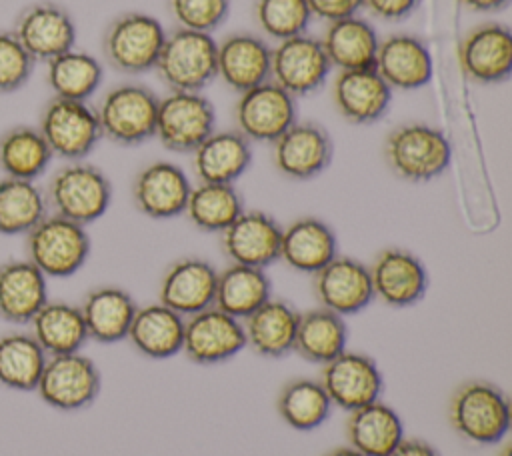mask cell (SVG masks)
<instances>
[{"label":"cell","instance_id":"13","mask_svg":"<svg viewBox=\"0 0 512 456\" xmlns=\"http://www.w3.org/2000/svg\"><path fill=\"white\" fill-rule=\"evenodd\" d=\"M330 68L332 66L324 54V48L314 36L298 34L280 40L272 48L270 80L294 98L318 90L324 84Z\"/></svg>","mask_w":512,"mask_h":456},{"label":"cell","instance_id":"47","mask_svg":"<svg viewBox=\"0 0 512 456\" xmlns=\"http://www.w3.org/2000/svg\"><path fill=\"white\" fill-rule=\"evenodd\" d=\"M416 4L418 0H362V6L382 20H402L416 8Z\"/></svg>","mask_w":512,"mask_h":456},{"label":"cell","instance_id":"48","mask_svg":"<svg viewBox=\"0 0 512 456\" xmlns=\"http://www.w3.org/2000/svg\"><path fill=\"white\" fill-rule=\"evenodd\" d=\"M388 456H440L432 444L420 438H402Z\"/></svg>","mask_w":512,"mask_h":456},{"label":"cell","instance_id":"38","mask_svg":"<svg viewBox=\"0 0 512 456\" xmlns=\"http://www.w3.org/2000/svg\"><path fill=\"white\" fill-rule=\"evenodd\" d=\"M48 354L30 332L12 330L0 336V386L32 392L40 380Z\"/></svg>","mask_w":512,"mask_h":456},{"label":"cell","instance_id":"29","mask_svg":"<svg viewBox=\"0 0 512 456\" xmlns=\"http://www.w3.org/2000/svg\"><path fill=\"white\" fill-rule=\"evenodd\" d=\"M300 312L286 300L268 298L242 320L246 344L264 358H282L292 352Z\"/></svg>","mask_w":512,"mask_h":456},{"label":"cell","instance_id":"14","mask_svg":"<svg viewBox=\"0 0 512 456\" xmlns=\"http://www.w3.org/2000/svg\"><path fill=\"white\" fill-rule=\"evenodd\" d=\"M246 346L242 320L208 306L184 320L182 352L194 364H220Z\"/></svg>","mask_w":512,"mask_h":456},{"label":"cell","instance_id":"6","mask_svg":"<svg viewBox=\"0 0 512 456\" xmlns=\"http://www.w3.org/2000/svg\"><path fill=\"white\" fill-rule=\"evenodd\" d=\"M166 40L158 18L144 12H126L114 18L102 38L106 62L122 74H142L156 68Z\"/></svg>","mask_w":512,"mask_h":456},{"label":"cell","instance_id":"40","mask_svg":"<svg viewBox=\"0 0 512 456\" xmlns=\"http://www.w3.org/2000/svg\"><path fill=\"white\" fill-rule=\"evenodd\" d=\"M244 212L242 194L234 184L200 182L192 186L184 214L204 232H224Z\"/></svg>","mask_w":512,"mask_h":456},{"label":"cell","instance_id":"17","mask_svg":"<svg viewBox=\"0 0 512 456\" xmlns=\"http://www.w3.org/2000/svg\"><path fill=\"white\" fill-rule=\"evenodd\" d=\"M274 166L292 180H310L332 162L330 134L316 122H294L274 142Z\"/></svg>","mask_w":512,"mask_h":456},{"label":"cell","instance_id":"33","mask_svg":"<svg viewBox=\"0 0 512 456\" xmlns=\"http://www.w3.org/2000/svg\"><path fill=\"white\" fill-rule=\"evenodd\" d=\"M378 42L372 24L356 14L330 22L320 40L330 66L340 70L374 68Z\"/></svg>","mask_w":512,"mask_h":456},{"label":"cell","instance_id":"28","mask_svg":"<svg viewBox=\"0 0 512 456\" xmlns=\"http://www.w3.org/2000/svg\"><path fill=\"white\" fill-rule=\"evenodd\" d=\"M192 154L200 182L234 184L252 162V142L238 130H214Z\"/></svg>","mask_w":512,"mask_h":456},{"label":"cell","instance_id":"8","mask_svg":"<svg viewBox=\"0 0 512 456\" xmlns=\"http://www.w3.org/2000/svg\"><path fill=\"white\" fill-rule=\"evenodd\" d=\"M38 130L52 156L68 162L84 160L102 138L94 108L80 100L56 96H52L40 110Z\"/></svg>","mask_w":512,"mask_h":456},{"label":"cell","instance_id":"34","mask_svg":"<svg viewBox=\"0 0 512 456\" xmlns=\"http://www.w3.org/2000/svg\"><path fill=\"white\" fill-rule=\"evenodd\" d=\"M30 334L48 356L80 352L88 340L80 306L48 300L28 322Z\"/></svg>","mask_w":512,"mask_h":456},{"label":"cell","instance_id":"27","mask_svg":"<svg viewBox=\"0 0 512 456\" xmlns=\"http://www.w3.org/2000/svg\"><path fill=\"white\" fill-rule=\"evenodd\" d=\"M334 256H338V240L324 220L302 216L282 228L280 260L290 268L314 274Z\"/></svg>","mask_w":512,"mask_h":456},{"label":"cell","instance_id":"5","mask_svg":"<svg viewBox=\"0 0 512 456\" xmlns=\"http://www.w3.org/2000/svg\"><path fill=\"white\" fill-rule=\"evenodd\" d=\"M158 96L144 84L126 82L110 88L94 108L102 138L120 146H138L156 132Z\"/></svg>","mask_w":512,"mask_h":456},{"label":"cell","instance_id":"36","mask_svg":"<svg viewBox=\"0 0 512 456\" xmlns=\"http://www.w3.org/2000/svg\"><path fill=\"white\" fill-rule=\"evenodd\" d=\"M346 340L344 316L318 306L298 316L292 350L308 362L326 364L346 350Z\"/></svg>","mask_w":512,"mask_h":456},{"label":"cell","instance_id":"43","mask_svg":"<svg viewBox=\"0 0 512 456\" xmlns=\"http://www.w3.org/2000/svg\"><path fill=\"white\" fill-rule=\"evenodd\" d=\"M310 18L306 0H256L258 26L278 42L304 34Z\"/></svg>","mask_w":512,"mask_h":456},{"label":"cell","instance_id":"26","mask_svg":"<svg viewBox=\"0 0 512 456\" xmlns=\"http://www.w3.org/2000/svg\"><path fill=\"white\" fill-rule=\"evenodd\" d=\"M48 302L46 276L26 258L0 264V318L10 324H28Z\"/></svg>","mask_w":512,"mask_h":456},{"label":"cell","instance_id":"41","mask_svg":"<svg viewBox=\"0 0 512 456\" xmlns=\"http://www.w3.org/2000/svg\"><path fill=\"white\" fill-rule=\"evenodd\" d=\"M48 214L44 190L32 180L0 178V234L30 232Z\"/></svg>","mask_w":512,"mask_h":456},{"label":"cell","instance_id":"37","mask_svg":"<svg viewBox=\"0 0 512 456\" xmlns=\"http://www.w3.org/2000/svg\"><path fill=\"white\" fill-rule=\"evenodd\" d=\"M52 158L38 126L14 124L0 134V172L8 178L36 182Z\"/></svg>","mask_w":512,"mask_h":456},{"label":"cell","instance_id":"10","mask_svg":"<svg viewBox=\"0 0 512 456\" xmlns=\"http://www.w3.org/2000/svg\"><path fill=\"white\" fill-rule=\"evenodd\" d=\"M34 392L54 410L76 412L96 400L100 392V372L96 364L80 352L48 356Z\"/></svg>","mask_w":512,"mask_h":456},{"label":"cell","instance_id":"24","mask_svg":"<svg viewBox=\"0 0 512 456\" xmlns=\"http://www.w3.org/2000/svg\"><path fill=\"white\" fill-rule=\"evenodd\" d=\"M332 98L338 112L352 124L378 122L392 100V88L374 68L340 70Z\"/></svg>","mask_w":512,"mask_h":456},{"label":"cell","instance_id":"32","mask_svg":"<svg viewBox=\"0 0 512 456\" xmlns=\"http://www.w3.org/2000/svg\"><path fill=\"white\" fill-rule=\"evenodd\" d=\"M346 438L364 456H388L402 442L404 426L392 406L374 400L350 412Z\"/></svg>","mask_w":512,"mask_h":456},{"label":"cell","instance_id":"35","mask_svg":"<svg viewBox=\"0 0 512 456\" xmlns=\"http://www.w3.org/2000/svg\"><path fill=\"white\" fill-rule=\"evenodd\" d=\"M268 298H272V284L264 268L230 264L216 278L214 306L238 320L250 316Z\"/></svg>","mask_w":512,"mask_h":456},{"label":"cell","instance_id":"15","mask_svg":"<svg viewBox=\"0 0 512 456\" xmlns=\"http://www.w3.org/2000/svg\"><path fill=\"white\" fill-rule=\"evenodd\" d=\"M318 380L330 402L346 412L380 400V392L384 388L376 362L366 354L348 350L322 364Z\"/></svg>","mask_w":512,"mask_h":456},{"label":"cell","instance_id":"50","mask_svg":"<svg viewBox=\"0 0 512 456\" xmlns=\"http://www.w3.org/2000/svg\"><path fill=\"white\" fill-rule=\"evenodd\" d=\"M324 456H364V454L358 452V450L352 448V446H340V448H334V450L326 452Z\"/></svg>","mask_w":512,"mask_h":456},{"label":"cell","instance_id":"7","mask_svg":"<svg viewBox=\"0 0 512 456\" xmlns=\"http://www.w3.org/2000/svg\"><path fill=\"white\" fill-rule=\"evenodd\" d=\"M156 70L170 90L200 92L216 78V40L206 32L178 28L166 34Z\"/></svg>","mask_w":512,"mask_h":456},{"label":"cell","instance_id":"12","mask_svg":"<svg viewBox=\"0 0 512 456\" xmlns=\"http://www.w3.org/2000/svg\"><path fill=\"white\" fill-rule=\"evenodd\" d=\"M236 130L250 142H274L296 122V98L266 80L240 92L234 106Z\"/></svg>","mask_w":512,"mask_h":456},{"label":"cell","instance_id":"2","mask_svg":"<svg viewBox=\"0 0 512 456\" xmlns=\"http://www.w3.org/2000/svg\"><path fill=\"white\" fill-rule=\"evenodd\" d=\"M452 158V148L442 130L410 122L394 128L384 140L388 168L406 182H428L438 178Z\"/></svg>","mask_w":512,"mask_h":456},{"label":"cell","instance_id":"20","mask_svg":"<svg viewBox=\"0 0 512 456\" xmlns=\"http://www.w3.org/2000/svg\"><path fill=\"white\" fill-rule=\"evenodd\" d=\"M282 226L262 210H244L224 232L222 250L232 264L254 268L280 260Z\"/></svg>","mask_w":512,"mask_h":456},{"label":"cell","instance_id":"39","mask_svg":"<svg viewBox=\"0 0 512 456\" xmlns=\"http://www.w3.org/2000/svg\"><path fill=\"white\" fill-rule=\"evenodd\" d=\"M102 64L84 50H68L46 62V82L56 98L86 102L102 84Z\"/></svg>","mask_w":512,"mask_h":456},{"label":"cell","instance_id":"4","mask_svg":"<svg viewBox=\"0 0 512 456\" xmlns=\"http://www.w3.org/2000/svg\"><path fill=\"white\" fill-rule=\"evenodd\" d=\"M448 418L462 438L476 444H494L510 428V402L496 384L468 380L454 390Z\"/></svg>","mask_w":512,"mask_h":456},{"label":"cell","instance_id":"22","mask_svg":"<svg viewBox=\"0 0 512 456\" xmlns=\"http://www.w3.org/2000/svg\"><path fill=\"white\" fill-rule=\"evenodd\" d=\"M218 270L202 258L186 256L172 262L160 280V302L180 316L214 306Z\"/></svg>","mask_w":512,"mask_h":456},{"label":"cell","instance_id":"46","mask_svg":"<svg viewBox=\"0 0 512 456\" xmlns=\"http://www.w3.org/2000/svg\"><path fill=\"white\" fill-rule=\"evenodd\" d=\"M306 4L312 16L328 22L354 16L362 8V0H306Z\"/></svg>","mask_w":512,"mask_h":456},{"label":"cell","instance_id":"9","mask_svg":"<svg viewBox=\"0 0 512 456\" xmlns=\"http://www.w3.org/2000/svg\"><path fill=\"white\" fill-rule=\"evenodd\" d=\"M216 126L212 102L202 92L170 90L158 98L154 136L172 152H194Z\"/></svg>","mask_w":512,"mask_h":456},{"label":"cell","instance_id":"21","mask_svg":"<svg viewBox=\"0 0 512 456\" xmlns=\"http://www.w3.org/2000/svg\"><path fill=\"white\" fill-rule=\"evenodd\" d=\"M464 74L480 84H496L512 72V34L504 24H482L470 30L458 46Z\"/></svg>","mask_w":512,"mask_h":456},{"label":"cell","instance_id":"49","mask_svg":"<svg viewBox=\"0 0 512 456\" xmlns=\"http://www.w3.org/2000/svg\"><path fill=\"white\" fill-rule=\"evenodd\" d=\"M460 2L474 12H494L504 8L510 0H460Z\"/></svg>","mask_w":512,"mask_h":456},{"label":"cell","instance_id":"23","mask_svg":"<svg viewBox=\"0 0 512 456\" xmlns=\"http://www.w3.org/2000/svg\"><path fill=\"white\" fill-rule=\"evenodd\" d=\"M270 60L272 48L252 32H234L216 42V76L238 94L270 80Z\"/></svg>","mask_w":512,"mask_h":456},{"label":"cell","instance_id":"31","mask_svg":"<svg viewBox=\"0 0 512 456\" xmlns=\"http://www.w3.org/2000/svg\"><path fill=\"white\" fill-rule=\"evenodd\" d=\"M126 338L144 356L154 360L170 358L182 352L184 316L162 302L136 308Z\"/></svg>","mask_w":512,"mask_h":456},{"label":"cell","instance_id":"25","mask_svg":"<svg viewBox=\"0 0 512 456\" xmlns=\"http://www.w3.org/2000/svg\"><path fill=\"white\" fill-rule=\"evenodd\" d=\"M374 70L394 90H416L432 78V58L414 34H390L378 42Z\"/></svg>","mask_w":512,"mask_h":456},{"label":"cell","instance_id":"18","mask_svg":"<svg viewBox=\"0 0 512 456\" xmlns=\"http://www.w3.org/2000/svg\"><path fill=\"white\" fill-rule=\"evenodd\" d=\"M368 272L374 298L394 308L416 304L428 290V272L422 260L404 248L382 250Z\"/></svg>","mask_w":512,"mask_h":456},{"label":"cell","instance_id":"45","mask_svg":"<svg viewBox=\"0 0 512 456\" xmlns=\"http://www.w3.org/2000/svg\"><path fill=\"white\" fill-rule=\"evenodd\" d=\"M170 10L180 28L210 34L226 20L230 0H170Z\"/></svg>","mask_w":512,"mask_h":456},{"label":"cell","instance_id":"16","mask_svg":"<svg viewBox=\"0 0 512 456\" xmlns=\"http://www.w3.org/2000/svg\"><path fill=\"white\" fill-rule=\"evenodd\" d=\"M312 276L314 296L320 306L340 316L364 310L374 298L368 266L356 258L334 256Z\"/></svg>","mask_w":512,"mask_h":456},{"label":"cell","instance_id":"30","mask_svg":"<svg viewBox=\"0 0 512 456\" xmlns=\"http://www.w3.org/2000/svg\"><path fill=\"white\" fill-rule=\"evenodd\" d=\"M136 308L138 306L134 298L124 288H92L80 304L88 340H96L100 344H114L124 340Z\"/></svg>","mask_w":512,"mask_h":456},{"label":"cell","instance_id":"1","mask_svg":"<svg viewBox=\"0 0 512 456\" xmlns=\"http://www.w3.org/2000/svg\"><path fill=\"white\" fill-rule=\"evenodd\" d=\"M44 196L52 214L86 226L106 214L112 184L98 166L78 160L60 166L50 176Z\"/></svg>","mask_w":512,"mask_h":456},{"label":"cell","instance_id":"44","mask_svg":"<svg viewBox=\"0 0 512 456\" xmlns=\"http://www.w3.org/2000/svg\"><path fill=\"white\" fill-rule=\"evenodd\" d=\"M34 64L36 62L22 48L12 30L0 28V94L20 90L28 82Z\"/></svg>","mask_w":512,"mask_h":456},{"label":"cell","instance_id":"11","mask_svg":"<svg viewBox=\"0 0 512 456\" xmlns=\"http://www.w3.org/2000/svg\"><path fill=\"white\" fill-rule=\"evenodd\" d=\"M34 62H50L76 44V24L66 8L40 0L18 12L10 28Z\"/></svg>","mask_w":512,"mask_h":456},{"label":"cell","instance_id":"42","mask_svg":"<svg viewBox=\"0 0 512 456\" xmlns=\"http://www.w3.org/2000/svg\"><path fill=\"white\" fill-rule=\"evenodd\" d=\"M276 408L290 428L312 430L328 418L332 402L320 380L294 378L282 386Z\"/></svg>","mask_w":512,"mask_h":456},{"label":"cell","instance_id":"19","mask_svg":"<svg viewBox=\"0 0 512 456\" xmlns=\"http://www.w3.org/2000/svg\"><path fill=\"white\" fill-rule=\"evenodd\" d=\"M192 184L186 172L168 160H156L144 166L132 184L136 208L154 220H168L184 214Z\"/></svg>","mask_w":512,"mask_h":456},{"label":"cell","instance_id":"3","mask_svg":"<svg viewBox=\"0 0 512 456\" xmlns=\"http://www.w3.org/2000/svg\"><path fill=\"white\" fill-rule=\"evenodd\" d=\"M24 236L26 260H30L46 278H66L76 274L90 254L86 226L52 212Z\"/></svg>","mask_w":512,"mask_h":456}]
</instances>
